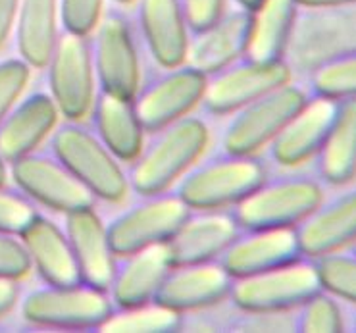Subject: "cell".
<instances>
[{
  "instance_id": "obj_1",
  "label": "cell",
  "mask_w": 356,
  "mask_h": 333,
  "mask_svg": "<svg viewBox=\"0 0 356 333\" xmlns=\"http://www.w3.org/2000/svg\"><path fill=\"white\" fill-rule=\"evenodd\" d=\"M150 135L127 172L131 191L139 197L174 189L210 147L207 122L191 114Z\"/></svg>"
},
{
  "instance_id": "obj_2",
  "label": "cell",
  "mask_w": 356,
  "mask_h": 333,
  "mask_svg": "<svg viewBox=\"0 0 356 333\" xmlns=\"http://www.w3.org/2000/svg\"><path fill=\"white\" fill-rule=\"evenodd\" d=\"M268 177V168L258 154H220L200 159L174 187L191 210L235 209Z\"/></svg>"
},
{
  "instance_id": "obj_3",
  "label": "cell",
  "mask_w": 356,
  "mask_h": 333,
  "mask_svg": "<svg viewBox=\"0 0 356 333\" xmlns=\"http://www.w3.org/2000/svg\"><path fill=\"white\" fill-rule=\"evenodd\" d=\"M52 154L87 187L95 200L122 204L131 191L124 164L83 122L58 124L50 137Z\"/></svg>"
},
{
  "instance_id": "obj_4",
  "label": "cell",
  "mask_w": 356,
  "mask_h": 333,
  "mask_svg": "<svg viewBox=\"0 0 356 333\" xmlns=\"http://www.w3.org/2000/svg\"><path fill=\"white\" fill-rule=\"evenodd\" d=\"M323 197V184L318 177L293 172L273 179L266 177L232 210L241 229L297 227Z\"/></svg>"
},
{
  "instance_id": "obj_5",
  "label": "cell",
  "mask_w": 356,
  "mask_h": 333,
  "mask_svg": "<svg viewBox=\"0 0 356 333\" xmlns=\"http://www.w3.org/2000/svg\"><path fill=\"white\" fill-rule=\"evenodd\" d=\"M320 289L314 260L300 257L289 264L233 279L229 300L245 314H287Z\"/></svg>"
},
{
  "instance_id": "obj_6",
  "label": "cell",
  "mask_w": 356,
  "mask_h": 333,
  "mask_svg": "<svg viewBox=\"0 0 356 333\" xmlns=\"http://www.w3.org/2000/svg\"><path fill=\"white\" fill-rule=\"evenodd\" d=\"M112 312L114 302L106 289L83 282L47 285L22 302L25 322L49 330H100Z\"/></svg>"
},
{
  "instance_id": "obj_7",
  "label": "cell",
  "mask_w": 356,
  "mask_h": 333,
  "mask_svg": "<svg viewBox=\"0 0 356 333\" xmlns=\"http://www.w3.org/2000/svg\"><path fill=\"white\" fill-rule=\"evenodd\" d=\"M310 97L298 83L275 87L257 100L233 112L222 133V150L237 154H260Z\"/></svg>"
},
{
  "instance_id": "obj_8",
  "label": "cell",
  "mask_w": 356,
  "mask_h": 333,
  "mask_svg": "<svg viewBox=\"0 0 356 333\" xmlns=\"http://www.w3.org/2000/svg\"><path fill=\"white\" fill-rule=\"evenodd\" d=\"M47 70L49 95L58 106L60 116L70 122L87 120L99 92L89 37L60 33Z\"/></svg>"
},
{
  "instance_id": "obj_9",
  "label": "cell",
  "mask_w": 356,
  "mask_h": 333,
  "mask_svg": "<svg viewBox=\"0 0 356 333\" xmlns=\"http://www.w3.org/2000/svg\"><path fill=\"white\" fill-rule=\"evenodd\" d=\"M191 209L175 191L141 195L106 224L110 245L118 259L152 245L168 243Z\"/></svg>"
},
{
  "instance_id": "obj_10",
  "label": "cell",
  "mask_w": 356,
  "mask_h": 333,
  "mask_svg": "<svg viewBox=\"0 0 356 333\" xmlns=\"http://www.w3.org/2000/svg\"><path fill=\"white\" fill-rule=\"evenodd\" d=\"M92 66L99 89L122 99H135L143 85L141 56L131 25L122 14H104L92 31Z\"/></svg>"
},
{
  "instance_id": "obj_11",
  "label": "cell",
  "mask_w": 356,
  "mask_h": 333,
  "mask_svg": "<svg viewBox=\"0 0 356 333\" xmlns=\"http://www.w3.org/2000/svg\"><path fill=\"white\" fill-rule=\"evenodd\" d=\"M208 75L191 64L168 67L147 85H141L133 99L143 129L154 133L158 129L189 116L200 106Z\"/></svg>"
},
{
  "instance_id": "obj_12",
  "label": "cell",
  "mask_w": 356,
  "mask_h": 333,
  "mask_svg": "<svg viewBox=\"0 0 356 333\" xmlns=\"http://www.w3.org/2000/svg\"><path fill=\"white\" fill-rule=\"evenodd\" d=\"M291 77L293 74L285 60L260 62L243 56L224 70L208 75L200 104L212 116H232L258 97L291 81Z\"/></svg>"
},
{
  "instance_id": "obj_13",
  "label": "cell",
  "mask_w": 356,
  "mask_h": 333,
  "mask_svg": "<svg viewBox=\"0 0 356 333\" xmlns=\"http://www.w3.org/2000/svg\"><path fill=\"white\" fill-rule=\"evenodd\" d=\"M10 177L35 204L67 214L95 206V197L54 154L31 152L10 162Z\"/></svg>"
},
{
  "instance_id": "obj_14",
  "label": "cell",
  "mask_w": 356,
  "mask_h": 333,
  "mask_svg": "<svg viewBox=\"0 0 356 333\" xmlns=\"http://www.w3.org/2000/svg\"><path fill=\"white\" fill-rule=\"evenodd\" d=\"M239 232L241 225L232 209L191 210L166 243L172 264L183 266L220 260Z\"/></svg>"
},
{
  "instance_id": "obj_15",
  "label": "cell",
  "mask_w": 356,
  "mask_h": 333,
  "mask_svg": "<svg viewBox=\"0 0 356 333\" xmlns=\"http://www.w3.org/2000/svg\"><path fill=\"white\" fill-rule=\"evenodd\" d=\"M232 285L233 277L225 272L220 260L183 264L170 270L154 300L185 316L189 312L214 309L229 300Z\"/></svg>"
},
{
  "instance_id": "obj_16",
  "label": "cell",
  "mask_w": 356,
  "mask_h": 333,
  "mask_svg": "<svg viewBox=\"0 0 356 333\" xmlns=\"http://www.w3.org/2000/svg\"><path fill=\"white\" fill-rule=\"evenodd\" d=\"M337 110V100L312 95L293 114L282 131L270 143V156L280 168L297 170L316 159L330 131Z\"/></svg>"
},
{
  "instance_id": "obj_17",
  "label": "cell",
  "mask_w": 356,
  "mask_h": 333,
  "mask_svg": "<svg viewBox=\"0 0 356 333\" xmlns=\"http://www.w3.org/2000/svg\"><path fill=\"white\" fill-rule=\"evenodd\" d=\"M307 259L350 249L356 243V187L325 199L295 227Z\"/></svg>"
},
{
  "instance_id": "obj_18",
  "label": "cell",
  "mask_w": 356,
  "mask_h": 333,
  "mask_svg": "<svg viewBox=\"0 0 356 333\" xmlns=\"http://www.w3.org/2000/svg\"><path fill=\"white\" fill-rule=\"evenodd\" d=\"M302 257L295 227L241 229L220 257V264L233 279L249 277Z\"/></svg>"
},
{
  "instance_id": "obj_19",
  "label": "cell",
  "mask_w": 356,
  "mask_h": 333,
  "mask_svg": "<svg viewBox=\"0 0 356 333\" xmlns=\"http://www.w3.org/2000/svg\"><path fill=\"white\" fill-rule=\"evenodd\" d=\"M64 218V232L74 250L81 282L108 291L116 272L118 257L110 245L106 224L95 206L67 212Z\"/></svg>"
},
{
  "instance_id": "obj_20",
  "label": "cell",
  "mask_w": 356,
  "mask_h": 333,
  "mask_svg": "<svg viewBox=\"0 0 356 333\" xmlns=\"http://www.w3.org/2000/svg\"><path fill=\"white\" fill-rule=\"evenodd\" d=\"M172 268L166 243L118 259L116 272L108 287L114 309H135L152 302Z\"/></svg>"
},
{
  "instance_id": "obj_21",
  "label": "cell",
  "mask_w": 356,
  "mask_h": 333,
  "mask_svg": "<svg viewBox=\"0 0 356 333\" xmlns=\"http://www.w3.org/2000/svg\"><path fill=\"white\" fill-rule=\"evenodd\" d=\"M60 110L47 92L19 99L0 122V156L6 162L31 154L52 137L60 124Z\"/></svg>"
},
{
  "instance_id": "obj_22",
  "label": "cell",
  "mask_w": 356,
  "mask_h": 333,
  "mask_svg": "<svg viewBox=\"0 0 356 333\" xmlns=\"http://www.w3.org/2000/svg\"><path fill=\"white\" fill-rule=\"evenodd\" d=\"M139 27L150 56L162 70L187 62L191 31L179 0H137Z\"/></svg>"
},
{
  "instance_id": "obj_23",
  "label": "cell",
  "mask_w": 356,
  "mask_h": 333,
  "mask_svg": "<svg viewBox=\"0 0 356 333\" xmlns=\"http://www.w3.org/2000/svg\"><path fill=\"white\" fill-rule=\"evenodd\" d=\"M252 29V12L237 10L225 12L214 25L193 33L189 42L187 64L212 75L245 56Z\"/></svg>"
},
{
  "instance_id": "obj_24",
  "label": "cell",
  "mask_w": 356,
  "mask_h": 333,
  "mask_svg": "<svg viewBox=\"0 0 356 333\" xmlns=\"http://www.w3.org/2000/svg\"><path fill=\"white\" fill-rule=\"evenodd\" d=\"M31 268L47 285H74L81 282L79 268L66 232L52 220L37 212V216L19 234Z\"/></svg>"
},
{
  "instance_id": "obj_25",
  "label": "cell",
  "mask_w": 356,
  "mask_h": 333,
  "mask_svg": "<svg viewBox=\"0 0 356 333\" xmlns=\"http://www.w3.org/2000/svg\"><path fill=\"white\" fill-rule=\"evenodd\" d=\"M89 117L92 131L122 164H131L145 147V135L133 100L99 91Z\"/></svg>"
},
{
  "instance_id": "obj_26",
  "label": "cell",
  "mask_w": 356,
  "mask_h": 333,
  "mask_svg": "<svg viewBox=\"0 0 356 333\" xmlns=\"http://www.w3.org/2000/svg\"><path fill=\"white\" fill-rule=\"evenodd\" d=\"M314 162L323 185L347 187L356 179V99L337 100L330 131Z\"/></svg>"
},
{
  "instance_id": "obj_27",
  "label": "cell",
  "mask_w": 356,
  "mask_h": 333,
  "mask_svg": "<svg viewBox=\"0 0 356 333\" xmlns=\"http://www.w3.org/2000/svg\"><path fill=\"white\" fill-rule=\"evenodd\" d=\"M14 29L22 60L35 70L47 67L60 37L58 0H22Z\"/></svg>"
},
{
  "instance_id": "obj_28",
  "label": "cell",
  "mask_w": 356,
  "mask_h": 333,
  "mask_svg": "<svg viewBox=\"0 0 356 333\" xmlns=\"http://www.w3.org/2000/svg\"><path fill=\"white\" fill-rule=\"evenodd\" d=\"M295 0H264L252 12V29L245 58L273 62L283 60L297 24Z\"/></svg>"
},
{
  "instance_id": "obj_29",
  "label": "cell",
  "mask_w": 356,
  "mask_h": 333,
  "mask_svg": "<svg viewBox=\"0 0 356 333\" xmlns=\"http://www.w3.org/2000/svg\"><path fill=\"white\" fill-rule=\"evenodd\" d=\"M310 92L332 100L356 99V49L322 60L310 74Z\"/></svg>"
},
{
  "instance_id": "obj_30",
  "label": "cell",
  "mask_w": 356,
  "mask_h": 333,
  "mask_svg": "<svg viewBox=\"0 0 356 333\" xmlns=\"http://www.w3.org/2000/svg\"><path fill=\"white\" fill-rule=\"evenodd\" d=\"M183 325V316L179 312L166 309L152 300L149 304H141L135 309H114L106 322L102 324V332H125V333H162L175 332Z\"/></svg>"
},
{
  "instance_id": "obj_31",
  "label": "cell",
  "mask_w": 356,
  "mask_h": 333,
  "mask_svg": "<svg viewBox=\"0 0 356 333\" xmlns=\"http://www.w3.org/2000/svg\"><path fill=\"white\" fill-rule=\"evenodd\" d=\"M295 312H297V316L293 318L295 332L335 333L347 330V318L343 314L339 299H335L325 289L316 291Z\"/></svg>"
},
{
  "instance_id": "obj_32",
  "label": "cell",
  "mask_w": 356,
  "mask_h": 333,
  "mask_svg": "<svg viewBox=\"0 0 356 333\" xmlns=\"http://www.w3.org/2000/svg\"><path fill=\"white\" fill-rule=\"evenodd\" d=\"M322 289L335 299L356 307V252L353 249L337 250L314 259Z\"/></svg>"
},
{
  "instance_id": "obj_33",
  "label": "cell",
  "mask_w": 356,
  "mask_h": 333,
  "mask_svg": "<svg viewBox=\"0 0 356 333\" xmlns=\"http://www.w3.org/2000/svg\"><path fill=\"white\" fill-rule=\"evenodd\" d=\"M64 31L91 37L104 16V0H58Z\"/></svg>"
},
{
  "instance_id": "obj_34",
  "label": "cell",
  "mask_w": 356,
  "mask_h": 333,
  "mask_svg": "<svg viewBox=\"0 0 356 333\" xmlns=\"http://www.w3.org/2000/svg\"><path fill=\"white\" fill-rule=\"evenodd\" d=\"M31 79V66L22 58L0 62V122L16 106Z\"/></svg>"
},
{
  "instance_id": "obj_35",
  "label": "cell",
  "mask_w": 356,
  "mask_h": 333,
  "mask_svg": "<svg viewBox=\"0 0 356 333\" xmlns=\"http://www.w3.org/2000/svg\"><path fill=\"white\" fill-rule=\"evenodd\" d=\"M37 216L35 202L27 199L24 193L6 189V185H0V234L19 235Z\"/></svg>"
},
{
  "instance_id": "obj_36",
  "label": "cell",
  "mask_w": 356,
  "mask_h": 333,
  "mask_svg": "<svg viewBox=\"0 0 356 333\" xmlns=\"http://www.w3.org/2000/svg\"><path fill=\"white\" fill-rule=\"evenodd\" d=\"M31 260L19 235L0 234V277L19 282L31 274Z\"/></svg>"
},
{
  "instance_id": "obj_37",
  "label": "cell",
  "mask_w": 356,
  "mask_h": 333,
  "mask_svg": "<svg viewBox=\"0 0 356 333\" xmlns=\"http://www.w3.org/2000/svg\"><path fill=\"white\" fill-rule=\"evenodd\" d=\"M191 33L204 31L227 12V0H179Z\"/></svg>"
},
{
  "instance_id": "obj_38",
  "label": "cell",
  "mask_w": 356,
  "mask_h": 333,
  "mask_svg": "<svg viewBox=\"0 0 356 333\" xmlns=\"http://www.w3.org/2000/svg\"><path fill=\"white\" fill-rule=\"evenodd\" d=\"M19 4L22 0H0V49L6 47L10 35L14 33Z\"/></svg>"
},
{
  "instance_id": "obj_39",
  "label": "cell",
  "mask_w": 356,
  "mask_h": 333,
  "mask_svg": "<svg viewBox=\"0 0 356 333\" xmlns=\"http://www.w3.org/2000/svg\"><path fill=\"white\" fill-rule=\"evenodd\" d=\"M19 300V285L14 279L0 277V320L16 309Z\"/></svg>"
},
{
  "instance_id": "obj_40",
  "label": "cell",
  "mask_w": 356,
  "mask_h": 333,
  "mask_svg": "<svg viewBox=\"0 0 356 333\" xmlns=\"http://www.w3.org/2000/svg\"><path fill=\"white\" fill-rule=\"evenodd\" d=\"M295 4L308 10H337L356 6V0H295Z\"/></svg>"
},
{
  "instance_id": "obj_41",
  "label": "cell",
  "mask_w": 356,
  "mask_h": 333,
  "mask_svg": "<svg viewBox=\"0 0 356 333\" xmlns=\"http://www.w3.org/2000/svg\"><path fill=\"white\" fill-rule=\"evenodd\" d=\"M237 4H239V8L243 10H249V12H254L262 6V2L264 0H235Z\"/></svg>"
},
{
  "instance_id": "obj_42",
  "label": "cell",
  "mask_w": 356,
  "mask_h": 333,
  "mask_svg": "<svg viewBox=\"0 0 356 333\" xmlns=\"http://www.w3.org/2000/svg\"><path fill=\"white\" fill-rule=\"evenodd\" d=\"M8 162L0 156V185H6V181H8Z\"/></svg>"
},
{
  "instance_id": "obj_43",
  "label": "cell",
  "mask_w": 356,
  "mask_h": 333,
  "mask_svg": "<svg viewBox=\"0 0 356 333\" xmlns=\"http://www.w3.org/2000/svg\"><path fill=\"white\" fill-rule=\"evenodd\" d=\"M347 327H350L353 332H356V307L353 310V316H350V324H347Z\"/></svg>"
},
{
  "instance_id": "obj_44",
  "label": "cell",
  "mask_w": 356,
  "mask_h": 333,
  "mask_svg": "<svg viewBox=\"0 0 356 333\" xmlns=\"http://www.w3.org/2000/svg\"><path fill=\"white\" fill-rule=\"evenodd\" d=\"M116 2H120V4H124V6H129V4H135L137 0H116Z\"/></svg>"
},
{
  "instance_id": "obj_45",
  "label": "cell",
  "mask_w": 356,
  "mask_h": 333,
  "mask_svg": "<svg viewBox=\"0 0 356 333\" xmlns=\"http://www.w3.org/2000/svg\"><path fill=\"white\" fill-rule=\"evenodd\" d=\"M350 249H353L356 252V243H355V245H353V247H350Z\"/></svg>"
}]
</instances>
